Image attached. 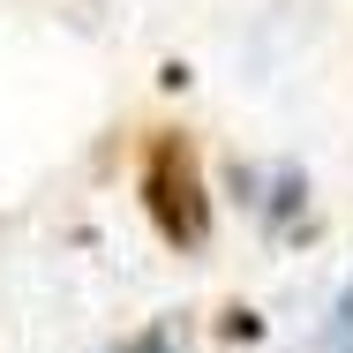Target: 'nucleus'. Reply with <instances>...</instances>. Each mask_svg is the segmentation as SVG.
Wrapping results in <instances>:
<instances>
[{"label": "nucleus", "mask_w": 353, "mask_h": 353, "mask_svg": "<svg viewBox=\"0 0 353 353\" xmlns=\"http://www.w3.org/2000/svg\"><path fill=\"white\" fill-rule=\"evenodd\" d=\"M143 203H150V218H158L181 248L203 241V188H196V158H188L181 136L150 143V158H143Z\"/></svg>", "instance_id": "1"}]
</instances>
